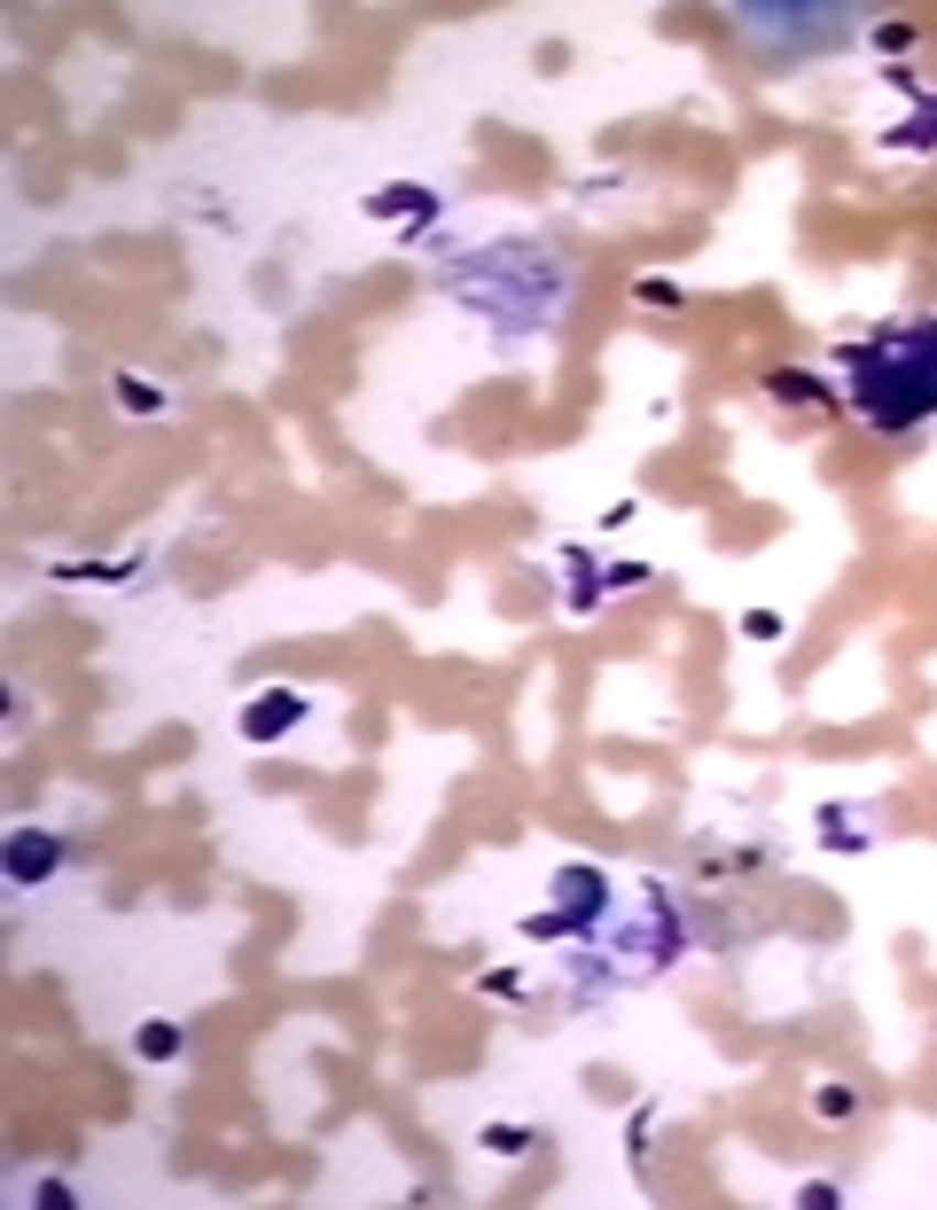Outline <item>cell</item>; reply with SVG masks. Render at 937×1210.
<instances>
[{"instance_id":"8","label":"cell","mask_w":937,"mask_h":1210,"mask_svg":"<svg viewBox=\"0 0 937 1210\" xmlns=\"http://www.w3.org/2000/svg\"><path fill=\"white\" fill-rule=\"evenodd\" d=\"M118 399H126V406H141V414H156V406H164V391H156V383H133V375H118Z\"/></svg>"},{"instance_id":"9","label":"cell","mask_w":937,"mask_h":1210,"mask_svg":"<svg viewBox=\"0 0 937 1210\" xmlns=\"http://www.w3.org/2000/svg\"><path fill=\"white\" fill-rule=\"evenodd\" d=\"M851 1109H860V1101H851V1086H820V1116H828V1125H843Z\"/></svg>"},{"instance_id":"10","label":"cell","mask_w":937,"mask_h":1210,"mask_svg":"<svg viewBox=\"0 0 937 1210\" xmlns=\"http://www.w3.org/2000/svg\"><path fill=\"white\" fill-rule=\"evenodd\" d=\"M742 633H750V641H782V618H774V610H758V618H742Z\"/></svg>"},{"instance_id":"2","label":"cell","mask_w":937,"mask_h":1210,"mask_svg":"<svg viewBox=\"0 0 937 1210\" xmlns=\"http://www.w3.org/2000/svg\"><path fill=\"white\" fill-rule=\"evenodd\" d=\"M0 868H9V883H47V875H63V836H47V828H17L9 843H0Z\"/></svg>"},{"instance_id":"1","label":"cell","mask_w":937,"mask_h":1210,"mask_svg":"<svg viewBox=\"0 0 937 1210\" xmlns=\"http://www.w3.org/2000/svg\"><path fill=\"white\" fill-rule=\"evenodd\" d=\"M843 383L868 429H914L937 414V320H891L860 344H843Z\"/></svg>"},{"instance_id":"3","label":"cell","mask_w":937,"mask_h":1210,"mask_svg":"<svg viewBox=\"0 0 937 1210\" xmlns=\"http://www.w3.org/2000/svg\"><path fill=\"white\" fill-rule=\"evenodd\" d=\"M290 727H305V696H297V687H274V696L242 704V742H282Z\"/></svg>"},{"instance_id":"5","label":"cell","mask_w":937,"mask_h":1210,"mask_svg":"<svg viewBox=\"0 0 937 1210\" xmlns=\"http://www.w3.org/2000/svg\"><path fill=\"white\" fill-rule=\"evenodd\" d=\"M133 1047H141V1062H173V1055H181V1023H164V1015H149V1023L133 1031Z\"/></svg>"},{"instance_id":"4","label":"cell","mask_w":937,"mask_h":1210,"mask_svg":"<svg viewBox=\"0 0 937 1210\" xmlns=\"http://www.w3.org/2000/svg\"><path fill=\"white\" fill-rule=\"evenodd\" d=\"M602 898H610V883L593 875V868H563V875H555V906H570V914H593ZM570 914H563V922H570Z\"/></svg>"},{"instance_id":"6","label":"cell","mask_w":937,"mask_h":1210,"mask_svg":"<svg viewBox=\"0 0 937 1210\" xmlns=\"http://www.w3.org/2000/svg\"><path fill=\"white\" fill-rule=\"evenodd\" d=\"M765 391L789 399V406H828V391H820L813 375H789V368H782V375H765Z\"/></svg>"},{"instance_id":"7","label":"cell","mask_w":937,"mask_h":1210,"mask_svg":"<svg viewBox=\"0 0 937 1210\" xmlns=\"http://www.w3.org/2000/svg\"><path fill=\"white\" fill-rule=\"evenodd\" d=\"M484 1148H492V1156H524L532 1133H524V1125H484Z\"/></svg>"}]
</instances>
